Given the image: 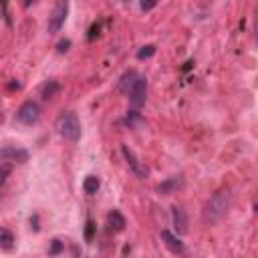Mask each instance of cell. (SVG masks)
<instances>
[{"label":"cell","instance_id":"cell-17","mask_svg":"<svg viewBox=\"0 0 258 258\" xmlns=\"http://www.w3.org/2000/svg\"><path fill=\"white\" fill-rule=\"evenodd\" d=\"M153 54H155V44H145V46H141V48L137 50V58H139V60L149 58V56H153Z\"/></svg>","mask_w":258,"mask_h":258},{"label":"cell","instance_id":"cell-20","mask_svg":"<svg viewBox=\"0 0 258 258\" xmlns=\"http://www.w3.org/2000/svg\"><path fill=\"white\" fill-rule=\"evenodd\" d=\"M157 2H159V0H139V6H141V10L149 12V10H153V8L157 6Z\"/></svg>","mask_w":258,"mask_h":258},{"label":"cell","instance_id":"cell-1","mask_svg":"<svg viewBox=\"0 0 258 258\" xmlns=\"http://www.w3.org/2000/svg\"><path fill=\"white\" fill-rule=\"evenodd\" d=\"M232 202H234L232 189L228 185L218 187L210 196V200L206 202V206H204V222L206 224H218L228 214V210L232 208Z\"/></svg>","mask_w":258,"mask_h":258},{"label":"cell","instance_id":"cell-14","mask_svg":"<svg viewBox=\"0 0 258 258\" xmlns=\"http://www.w3.org/2000/svg\"><path fill=\"white\" fill-rule=\"evenodd\" d=\"M99 185H101V181H99V177H97V175H87V177H85V181H83V189H85V194H89V196L97 194Z\"/></svg>","mask_w":258,"mask_h":258},{"label":"cell","instance_id":"cell-18","mask_svg":"<svg viewBox=\"0 0 258 258\" xmlns=\"http://www.w3.org/2000/svg\"><path fill=\"white\" fill-rule=\"evenodd\" d=\"M95 222L93 220H87V224H85V240L87 242H91L93 240V236H95Z\"/></svg>","mask_w":258,"mask_h":258},{"label":"cell","instance_id":"cell-5","mask_svg":"<svg viewBox=\"0 0 258 258\" xmlns=\"http://www.w3.org/2000/svg\"><path fill=\"white\" fill-rule=\"evenodd\" d=\"M0 161L6 163H26L28 161V151L18 145H4L0 149Z\"/></svg>","mask_w":258,"mask_h":258},{"label":"cell","instance_id":"cell-15","mask_svg":"<svg viewBox=\"0 0 258 258\" xmlns=\"http://www.w3.org/2000/svg\"><path fill=\"white\" fill-rule=\"evenodd\" d=\"M12 246H14V234L6 228H0V248L12 250Z\"/></svg>","mask_w":258,"mask_h":258},{"label":"cell","instance_id":"cell-3","mask_svg":"<svg viewBox=\"0 0 258 258\" xmlns=\"http://www.w3.org/2000/svg\"><path fill=\"white\" fill-rule=\"evenodd\" d=\"M67 14H69V0H56L54 6H52V12L48 16V22H46V30L50 34L58 32L67 20Z\"/></svg>","mask_w":258,"mask_h":258},{"label":"cell","instance_id":"cell-11","mask_svg":"<svg viewBox=\"0 0 258 258\" xmlns=\"http://www.w3.org/2000/svg\"><path fill=\"white\" fill-rule=\"evenodd\" d=\"M181 185H183V179H181V177H169V179H165L163 183L157 185V191H159L161 196H171V194H175Z\"/></svg>","mask_w":258,"mask_h":258},{"label":"cell","instance_id":"cell-19","mask_svg":"<svg viewBox=\"0 0 258 258\" xmlns=\"http://www.w3.org/2000/svg\"><path fill=\"white\" fill-rule=\"evenodd\" d=\"M62 248H64V244H62V240H58V238H54L52 240V244H50V250H48V254H58V252H62Z\"/></svg>","mask_w":258,"mask_h":258},{"label":"cell","instance_id":"cell-13","mask_svg":"<svg viewBox=\"0 0 258 258\" xmlns=\"http://www.w3.org/2000/svg\"><path fill=\"white\" fill-rule=\"evenodd\" d=\"M58 91H60V83H58V81H54V79H50V81H46V83L42 85L40 95H42V99L50 101V99H54V97L58 95Z\"/></svg>","mask_w":258,"mask_h":258},{"label":"cell","instance_id":"cell-21","mask_svg":"<svg viewBox=\"0 0 258 258\" xmlns=\"http://www.w3.org/2000/svg\"><path fill=\"white\" fill-rule=\"evenodd\" d=\"M10 175V167L8 165H4L2 169H0V185H4V181H6V177Z\"/></svg>","mask_w":258,"mask_h":258},{"label":"cell","instance_id":"cell-12","mask_svg":"<svg viewBox=\"0 0 258 258\" xmlns=\"http://www.w3.org/2000/svg\"><path fill=\"white\" fill-rule=\"evenodd\" d=\"M137 77H139V75H137V71H127V73H123V77L119 79V85H117V87H119V91H121L123 95H127V93L131 91L133 83L137 81Z\"/></svg>","mask_w":258,"mask_h":258},{"label":"cell","instance_id":"cell-2","mask_svg":"<svg viewBox=\"0 0 258 258\" xmlns=\"http://www.w3.org/2000/svg\"><path fill=\"white\" fill-rule=\"evenodd\" d=\"M54 129L67 141H79L81 139V123H79V117L75 113L58 115V119L54 123Z\"/></svg>","mask_w":258,"mask_h":258},{"label":"cell","instance_id":"cell-16","mask_svg":"<svg viewBox=\"0 0 258 258\" xmlns=\"http://www.w3.org/2000/svg\"><path fill=\"white\" fill-rule=\"evenodd\" d=\"M125 121H127V125H129V127H139V125H145V119H143V117H141L137 111H129Z\"/></svg>","mask_w":258,"mask_h":258},{"label":"cell","instance_id":"cell-4","mask_svg":"<svg viewBox=\"0 0 258 258\" xmlns=\"http://www.w3.org/2000/svg\"><path fill=\"white\" fill-rule=\"evenodd\" d=\"M16 121L22 125H36L40 121V107L34 101H24L16 111Z\"/></svg>","mask_w":258,"mask_h":258},{"label":"cell","instance_id":"cell-6","mask_svg":"<svg viewBox=\"0 0 258 258\" xmlns=\"http://www.w3.org/2000/svg\"><path fill=\"white\" fill-rule=\"evenodd\" d=\"M127 95H129V101H131L133 107H141V105H145V101H147V79L139 75L137 81L133 83V87H131V91H129Z\"/></svg>","mask_w":258,"mask_h":258},{"label":"cell","instance_id":"cell-7","mask_svg":"<svg viewBox=\"0 0 258 258\" xmlns=\"http://www.w3.org/2000/svg\"><path fill=\"white\" fill-rule=\"evenodd\" d=\"M121 153H123L125 161L129 163V167L133 169V173H135L137 177H141V179H143V177H147V173H149V171H147V167L139 163V159L135 157V153H133V151H131L127 145H121Z\"/></svg>","mask_w":258,"mask_h":258},{"label":"cell","instance_id":"cell-9","mask_svg":"<svg viewBox=\"0 0 258 258\" xmlns=\"http://www.w3.org/2000/svg\"><path fill=\"white\" fill-rule=\"evenodd\" d=\"M161 240H163V244L167 246L169 252H173V254H183L185 244L177 238V234H173V232H169V230H161Z\"/></svg>","mask_w":258,"mask_h":258},{"label":"cell","instance_id":"cell-10","mask_svg":"<svg viewBox=\"0 0 258 258\" xmlns=\"http://www.w3.org/2000/svg\"><path fill=\"white\" fill-rule=\"evenodd\" d=\"M107 226H109L111 232H123L127 222H125V218H123V214L119 210H113V212L107 214Z\"/></svg>","mask_w":258,"mask_h":258},{"label":"cell","instance_id":"cell-22","mask_svg":"<svg viewBox=\"0 0 258 258\" xmlns=\"http://www.w3.org/2000/svg\"><path fill=\"white\" fill-rule=\"evenodd\" d=\"M69 46H71V40H60V42L56 44V50H58V52H67Z\"/></svg>","mask_w":258,"mask_h":258},{"label":"cell","instance_id":"cell-8","mask_svg":"<svg viewBox=\"0 0 258 258\" xmlns=\"http://www.w3.org/2000/svg\"><path fill=\"white\" fill-rule=\"evenodd\" d=\"M171 222H173V228H175V234L183 236L187 232V214L181 206H173L171 208Z\"/></svg>","mask_w":258,"mask_h":258}]
</instances>
